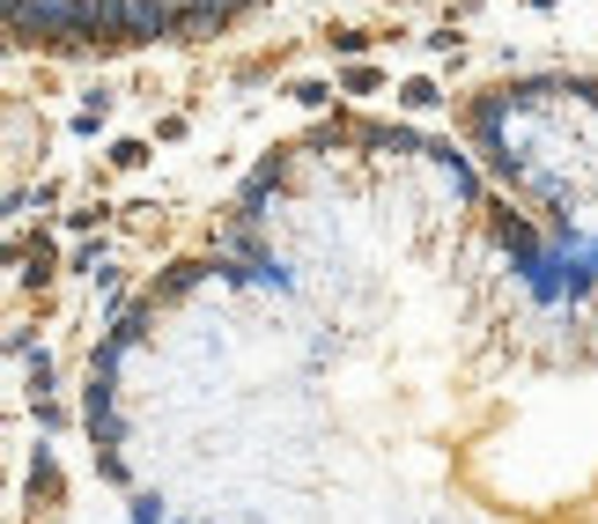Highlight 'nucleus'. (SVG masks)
Listing matches in <instances>:
<instances>
[{
	"label": "nucleus",
	"mask_w": 598,
	"mask_h": 524,
	"mask_svg": "<svg viewBox=\"0 0 598 524\" xmlns=\"http://www.w3.org/2000/svg\"><path fill=\"white\" fill-rule=\"evenodd\" d=\"M89 428H97V436H119V414H111V392H104V384H89Z\"/></svg>",
	"instance_id": "obj_1"
}]
</instances>
